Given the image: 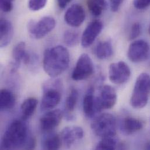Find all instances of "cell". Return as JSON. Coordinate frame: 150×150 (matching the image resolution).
Wrapping results in <instances>:
<instances>
[{
    "label": "cell",
    "mask_w": 150,
    "mask_h": 150,
    "mask_svg": "<svg viewBox=\"0 0 150 150\" xmlns=\"http://www.w3.org/2000/svg\"><path fill=\"white\" fill-rule=\"evenodd\" d=\"M70 62L69 50L63 46H56L45 50L43 66L47 75L55 78L61 75L69 68Z\"/></svg>",
    "instance_id": "6da1fadb"
},
{
    "label": "cell",
    "mask_w": 150,
    "mask_h": 150,
    "mask_svg": "<svg viewBox=\"0 0 150 150\" xmlns=\"http://www.w3.org/2000/svg\"><path fill=\"white\" fill-rule=\"evenodd\" d=\"M28 139V127L25 123L21 120H15L4 133L1 149L2 150L23 149Z\"/></svg>",
    "instance_id": "7a4b0ae2"
},
{
    "label": "cell",
    "mask_w": 150,
    "mask_h": 150,
    "mask_svg": "<svg viewBox=\"0 0 150 150\" xmlns=\"http://www.w3.org/2000/svg\"><path fill=\"white\" fill-rule=\"evenodd\" d=\"M150 95V75L143 73L137 77L132 95L130 98V105L135 109H142L145 107L149 101Z\"/></svg>",
    "instance_id": "3957f363"
},
{
    "label": "cell",
    "mask_w": 150,
    "mask_h": 150,
    "mask_svg": "<svg viewBox=\"0 0 150 150\" xmlns=\"http://www.w3.org/2000/svg\"><path fill=\"white\" fill-rule=\"evenodd\" d=\"M91 129L95 134L102 138L115 137L117 130L116 118L112 114L102 113L93 119Z\"/></svg>",
    "instance_id": "277c9868"
},
{
    "label": "cell",
    "mask_w": 150,
    "mask_h": 150,
    "mask_svg": "<svg viewBox=\"0 0 150 150\" xmlns=\"http://www.w3.org/2000/svg\"><path fill=\"white\" fill-rule=\"evenodd\" d=\"M44 87L45 91L40 104L42 111L50 110L57 106L62 99V93L59 89L61 82L59 80L49 81Z\"/></svg>",
    "instance_id": "5b68a950"
},
{
    "label": "cell",
    "mask_w": 150,
    "mask_h": 150,
    "mask_svg": "<svg viewBox=\"0 0 150 150\" xmlns=\"http://www.w3.org/2000/svg\"><path fill=\"white\" fill-rule=\"evenodd\" d=\"M56 25V22L53 18L45 16L39 21L30 20L28 23V30L32 38L40 39L51 32Z\"/></svg>",
    "instance_id": "8992f818"
},
{
    "label": "cell",
    "mask_w": 150,
    "mask_h": 150,
    "mask_svg": "<svg viewBox=\"0 0 150 150\" xmlns=\"http://www.w3.org/2000/svg\"><path fill=\"white\" fill-rule=\"evenodd\" d=\"M94 72V66L91 58L88 54H82L78 58L73 70L71 78L78 81L88 78Z\"/></svg>",
    "instance_id": "52a82bcc"
},
{
    "label": "cell",
    "mask_w": 150,
    "mask_h": 150,
    "mask_svg": "<svg viewBox=\"0 0 150 150\" xmlns=\"http://www.w3.org/2000/svg\"><path fill=\"white\" fill-rule=\"evenodd\" d=\"M150 53L149 43L144 40H137L130 45L127 57L132 62L138 63L147 60L149 57Z\"/></svg>",
    "instance_id": "ba28073f"
},
{
    "label": "cell",
    "mask_w": 150,
    "mask_h": 150,
    "mask_svg": "<svg viewBox=\"0 0 150 150\" xmlns=\"http://www.w3.org/2000/svg\"><path fill=\"white\" fill-rule=\"evenodd\" d=\"M131 70L129 66L124 62L120 61L112 63L109 69V78L116 85L126 83L130 78Z\"/></svg>",
    "instance_id": "9c48e42d"
},
{
    "label": "cell",
    "mask_w": 150,
    "mask_h": 150,
    "mask_svg": "<svg viewBox=\"0 0 150 150\" xmlns=\"http://www.w3.org/2000/svg\"><path fill=\"white\" fill-rule=\"evenodd\" d=\"M117 99V93L115 88L110 85H104L100 91L99 97L96 98L99 110L112 108L116 103Z\"/></svg>",
    "instance_id": "30bf717a"
},
{
    "label": "cell",
    "mask_w": 150,
    "mask_h": 150,
    "mask_svg": "<svg viewBox=\"0 0 150 150\" xmlns=\"http://www.w3.org/2000/svg\"><path fill=\"white\" fill-rule=\"evenodd\" d=\"M103 29V23L99 20L90 22L81 36V45L83 47H88L95 41Z\"/></svg>",
    "instance_id": "8fae6325"
},
{
    "label": "cell",
    "mask_w": 150,
    "mask_h": 150,
    "mask_svg": "<svg viewBox=\"0 0 150 150\" xmlns=\"http://www.w3.org/2000/svg\"><path fill=\"white\" fill-rule=\"evenodd\" d=\"M12 56L13 59L11 66L12 72L16 71L22 62L25 64H29L32 62V57L27 52L26 44L23 42H19L14 46L12 50Z\"/></svg>",
    "instance_id": "7c38bea8"
},
{
    "label": "cell",
    "mask_w": 150,
    "mask_h": 150,
    "mask_svg": "<svg viewBox=\"0 0 150 150\" xmlns=\"http://www.w3.org/2000/svg\"><path fill=\"white\" fill-rule=\"evenodd\" d=\"M63 115V112L60 109H54L45 113L40 120L42 130L46 133L53 130L60 124Z\"/></svg>",
    "instance_id": "4fadbf2b"
},
{
    "label": "cell",
    "mask_w": 150,
    "mask_h": 150,
    "mask_svg": "<svg viewBox=\"0 0 150 150\" xmlns=\"http://www.w3.org/2000/svg\"><path fill=\"white\" fill-rule=\"evenodd\" d=\"M85 19V11L79 4H74L69 7L64 15V21L71 27L81 26Z\"/></svg>",
    "instance_id": "5bb4252c"
},
{
    "label": "cell",
    "mask_w": 150,
    "mask_h": 150,
    "mask_svg": "<svg viewBox=\"0 0 150 150\" xmlns=\"http://www.w3.org/2000/svg\"><path fill=\"white\" fill-rule=\"evenodd\" d=\"M60 136L65 146L70 148L76 142L83 138V130L79 126H68L63 129Z\"/></svg>",
    "instance_id": "9a60e30c"
},
{
    "label": "cell",
    "mask_w": 150,
    "mask_h": 150,
    "mask_svg": "<svg viewBox=\"0 0 150 150\" xmlns=\"http://www.w3.org/2000/svg\"><path fill=\"white\" fill-rule=\"evenodd\" d=\"M83 110L87 117H92L95 113L100 112L98 106L96 98L94 96V89L92 87L89 88L83 98Z\"/></svg>",
    "instance_id": "2e32d148"
},
{
    "label": "cell",
    "mask_w": 150,
    "mask_h": 150,
    "mask_svg": "<svg viewBox=\"0 0 150 150\" xmlns=\"http://www.w3.org/2000/svg\"><path fill=\"white\" fill-rule=\"evenodd\" d=\"M13 35V28L11 22L4 18L0 21V46L6 47L11 43Z\"/></svg>",
    "instance_id": "e0dca14e"
},
{
    "label": "cell",
    "mask_w": 150,
    "mask_h": 150,
    "mask_svg": "<svg viewBox=\"0 0 150 150\" xmlns=\"http://www.w3.org/2000/svg\"><path fill=\"white\" fill-rule=\"evenodd\" d=\"M143 126V123L140 120L133 117H127L123 121L122 129L125 134L130 135L141 130Z\"/></svg>",
    "instance_id": "ac0fdd59"
},
{
    "label": "cell",
    "mask_w": 150,
    "mask_h": 150,
    "mask_svg": "<svg viewBox=\"0 0 150 150\" xmlns=\"http://www.w3.org/2000/svg\"><path fill=\"white\" fill-rule=\"evenodd\" d=\"M16 98L13 92L6 89L0 92V109L1 111L12 109L15 105Z\"/></svg>",
    "instance_id": "d6986e66"
},
{
    "label": "cell",
    "mask_w": 150,
    "mask_h": 150,
    "mask_svg": "<svg viewBox=\"0 0 150 150\" xmlns=\"http://www.w3.org/2000/svg\"><path fill=\"white\" fill-rule=\"evenodd\" d=\"M113 53L112 44L109 40L100 42L95 49L96 56L100 60L108 59L113 55Z\"/></svg>",
    "instance_id": "ffe728a7"
},
{
    "label": "cell",
    "mask_w": 150,
    "mask_h": 150,
    "mask_svg": "<svg viewBox=\"0 0 150 150\" xmlns=\"http://www.w3.org/2000/svg\"><path fill=\"white\" fill-rule=\"evenodd\" d=\"M38 101L35 98H28L21 105V110L22 119L26 120L30 117L35 113L38 106Z\"/></svg>",
    "instance_id": "44dd1931"
},
{
    "label": "cell",
    "mask_w": 150,
    "mask_h": 150,
    "mask_svg": "<svg viewBox=\"0 0 150 150\" xmlns=\"http://www.w3.org/2000/svg\"><path fill=\"white\" fill-rule=\"evenodd\" d=\"M62 143L60 136L52 134L47 136L43 141V149L47 150H59L60 149Z\"/></svg>",
    "instance_id": "7402d4cb"
},
{
    "label": "cell",
    "mask_w": 150,
    "mask_h": 150,
    "mask_svg": "<svg viewBox=\"0 0 150 150\" xmlns=\"http://www.w3.org/2000/svg\"><path fill=\"white\" fill-rule=\"evenodd\" d=\"M78 99V92L75 88H73L66 100L65 103V112L67 113V117H73L71 113L74 111L75 106Z\"/></svg>",
    "instance_id": "603a6c76"
},
{
    "label": "cell",
    "mask_w": 150,
    "mask_h": 150,
    "mask_svg": "<svg viewBox=\"0 0 150 150\" xmlns=\"http://www.w3.org/2000/svg\"><path fill=\"white\" fill-rule=\"evenodd\" d=\"M88 8L94 16H100L106 5V0H87Z\"/></svg>",
    "instance_id": "cb8c5ba5"
},
{
    "label": "cell",
    "mask_w": 150,
    "mask_h": 150,
    "mask_svg": "<svg viewBox=\"0 0 150 150\" xmlns=\"http://www.w3.org/2000/svg\"><path fill=\"white\" fill-rule=\"evenodd\" d=\"M119 143L115 137H104L100 141L96 147V150H112L118 148Z\"/></svg>",
    "instance_id": "d4e9b609"
},
{
    "label": "cell",
    "mask_w": 150,
    "mask_h": 150,
    "mask_svg": "<svg viewBox=\"0 0 150 150\" xmlns=\"http://www.w3.org/2000/svg\"><path fill=\"white\" fill-rule=\"evenodd\" d=\"M79 32L75 30H67L63 36V40L66 46L72 47H74L79 42Z\"/></svg>",
    "instance_id": "484cf974"
},
{
    "label": "cell",
    "mask_w": 150,
    "mask_h": 150,
    "mask_svg": "<svg viewBox=\"0 0 150 150\" xmlns=\"http://www.w3.org/2000/svg\"><path fill=\"white\" fill-rule=\"evenodd\" d=\"M47 0H29L28 7L32 11H38L46 5Z\"/></svg>",
    "instance_id": "4316f807"
},
{
    "label": "cell",
    "mask_w": 150,
    "mask_h": 150,
    "mask_svg": "<svg viewBox=\"0 0 150 150\" xmlns=\"http://www.w3.org/2000/svg\"><path fill=\"white\" fill-rule=\"evenodd\" d=\"M141 30H142V27L140 24L139 22L134 23L132 25L130 31L129 36V40H132L138 38L141 33Z\"/></svg>",
    "instance_id": "83f0119b"
},
{
    "label": "cell",
    "mask_w": 150,
    "mask_h": 150,
    "mask_svg": "<svg viewBox=\"0 0 150 150\" xmlns=\"http://www.w3.org/2000/svg\"><path fill=\"white\" fill-rule=\"evenodd\" d=\"M14 0H0V7L2 11L9 12L13 9V2Z\"/></svg>",
    "instance_id": "f1b7e54d"
},
{
    "label": "cell",
    "mask_w": 150,
    "mask_h": 150,
    "mask_svg": "<svg viewBox=\"0 0 150 150\" xmlns=\"http://www.w3.org/2000/svg\"><path fill=\"white\" fill-rule=\"evenodd\" d=\"M133 5L137 9H144L150 6V0H134Z\"/></svg>",
    "instance_id": "f546056e"
},
{
    "label": "cell",
    "mask_w": 150,
    "mask_h": 150,
    "mask_svg": "<svg viewBox=\"0 0 150 150\" xmlns=\"http://www.w3.org/2000/svg\"><path fill=\"white\" fill-rule=\"evenodd\" d=\"M124 0H110V9L113 12L117 11L120 8Z\"/></svg>",
    "instance_id": "4dcf8cb0"
},
{
    "label": "cell",
    "mask_w": 150,
    "mask_h": 150,
    "mask_svg": "<svg viewBox=\"0 0 150 150\" xmlns=\"http://www.w3.org/2000/svg\"><path fill=\"white\" fill-rule=\"evenodd\" d=\"M36 145V139L34 137H29L27 142H26L23 149L26 150H32L34 149Z\"/></svg>",
    "instance_id": "1f68e13d"
},
{
    "label": "cell",
    "mask_w": 150,
    "mask_h": 150,
    "mask_svg": "<svg viewBox=\"0 0 150 150\" xmlns=\"http://www.w3.org/2000/svg\"><path fill=\"white\" fill-rule=\"evenodd\" d=\"M57 1L59 6L61 9H64L71 1V0H57Z\"/></svg>",
    "instance_id": "d6a6232c"
},
{
    "label": "cell",
    "mask_w": 150,
    "mask_h": 150,
    "mask_svg": "<svg viewBox=\"0 0 150 150\" xmlns=\"http://www.w3.org/2000/svg\"><path fill=\"white\" fill-rule=\"evenodd\" d=\"M145 149L150 150V142H148L146 143L145 145Z\"/></svg>",
    "instance_id": "836d02e7"
},
{
    "label": "cell",
    "mask_w": 150,
    "mask_h": 150,
    "mask_svg": "<svg viewBox=\"0 0 150 150\" xmlns=\"http://www.w3.org/2000/svg\"><path fill=\"white\" fill-rule=\"evenodd\" d=\"M149 34H150V26H149Z\"/></svg>",
    "instance_id": "e575fe53"
}]
</instances>
